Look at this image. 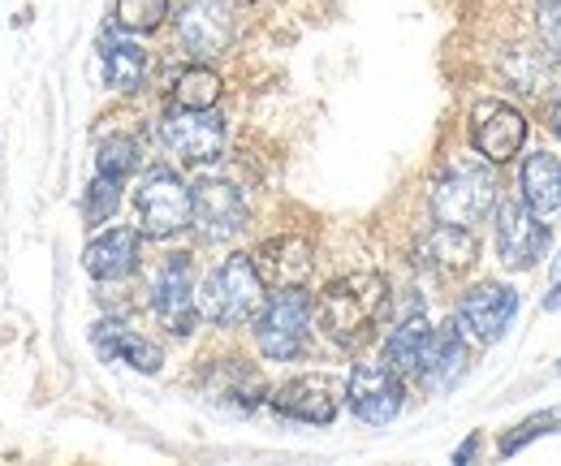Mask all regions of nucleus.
Listing matches in <instances>:
<instances>
[{
	"label": "nucleus",
	"instance_id": "obj_2",
	"mask_svg": "<svg viewBox=\"0 0 561 466\" xmlns=\"http://www.w3.org/2000/svg\"><path fill=\"white\" fill-rule=\"evenodd\" d=\"M195 307H199V320H208L216 329L251 325L264 307V276L255 272V260L229 255L220 268H211L204 285H195Z\"/></svg>",
	"mask_w": 561,
	"mask_h": 466
},
{
	"label": "nucleus",
	"instance_id": "obj_29",
	"mask_svg": "<svg viewBox=\"0 0 561 466\" xmlns=\"http://www.w3.org/2000/svg\"><path fill=\"white\" fill-rule=\"evenodd\" d=\"M536 31H540V48L561 61V0H540L536 4Z\"/></svg>",
	"mask_w": 561,
	"mask_h": 466
},
{
	"label": "nucleus",
	"instance_id": "obj_15",
	"mask_svg": "<svg viewBox=\"0 0 561 466\" xmlns=\"http://www.w3.org/2000/svg\"><path fill=\"white\" fill-rule=\"evenodd\" d=\"M467 367H471V341L458 333V325H445V329H432L415 376L427 394H449L467 376Z\"/></svg>",
	"mask_w": 561,
	"mask_h": 466
},
{
	"label": "nucleus",
	"instance_id": "obj_27",
	"mask_svg": "<svg viewBox=\"0 0 561 466\" xmlns=\"http://www.w3.org/2000/svg\"><path fill=\"white\" fill-rule=\"evenodd\" d=\"M169 18V0H117L113 4V26L126 35H147Z\"/></svg>",
	"mask_w": 561,
	"mask_h": 466
},
{
	"label": "nucleus",
	"instance_id": "obj_7",
	"mask_svg": "<svg viewBox=\"0 0 561 466\" xmlns=\"http://www.w3.org/2000/svg\"><path fill=\"white\" fill-rule=\"evenodd\" d=\"M156 138L178 164H211L225 151V122L216 109H173L160 117Z\"/></svg>",
	"mask_w": 561,
	"mask_h": 466
},
{
	"label": "nucleus",
	"instance_id": "obj_33",
	"mask_svg": "<svg viewBox=\"0 0 561 466\" xmlns=\"http://www.w3.org/2000/svg\"><path fill=\"white\" fill-rule=\"evenodd\" d=\"M558 376H561V367H558Z\"/></svg>",
	"mask_w": 561,
	"mask_h": 466
},
{
	"label": "nucleus",
	"instance_id": "obj_32",
	"mask_svg": "<svg viewBox=\"0 0 561 466\" xmlns=\"http://www.w3.org/2000/svg\"><path fill=\"white\" fill-rule=\"evenodd\" d=\"M553 134H558V138H561V100H558V104H553Z\"/></svg>",
	"mask_w": 561,
	"mask_h": 466
},
{
	"label": "nucleus",
	"instance_id": "obj_5",
	"mask_svg": "<svg viewBox=\"0 0 561 466\" xmlns=\"http://www.w3.org/2000/svg\"><path fill=\"white\" fill-rule=\"evenodd\" d=\"M147 303H151L156 320L173 337L195 333V325H199V307H195V264H191L186 251H173V255L160 260L151 285H147Z\"/></svg>",
	"mask_w": 561,
	"mask_h": 466
},
{
	"label": "nucleus",
	"instance_id": "obj_30",
	"mask_svg": "<svg viewBox=\"0 0 561 466\" xmlns=\"http://www.w3.org/2000/svg\"><path fill=\"white\" fill-rule=\"evenodd\" d=\"M476 454H480V436H471V441H467V445L454 454V463H467V458H476Z\"/></svg>",
	"mask_w": 561,
	"mask_h": 466
},
{
	"label": "nucleus",
	"instance_id": "obj_14",
	"mask_svg": "<svg viewBox=\"0 0 561 466\" xmlns=\"http://www.w3.org/2000/svg\"><path fill=\"white\" fill-rule=\"evenodd\" d=\"M523 138H527V117L518 109H510L501 100L476 104V113H471V143H476V151L489 164H505L510 156H518Z\"/></svg>",
	"mask_w": 561,
	"mask_h": 466
},
{
	"label": "nucleus",
	"instance_id": "obj_26",
	"mask_svg": "<svg viewBox=\"0 0 561 466\" xmlns=\"http://www.w3.org/2000/svg\"><path fill=\"white\" fill-rule=\"evenodd\" d=\"M139 164H142L139 143H135L130 134H113V138H104V143L95 147V173H104V178L126 182L130 173H139Z\"/></svg>",
	"mask_w": 561,
	"mask_h": 466
},
{
	"label": "nucleus",
	"instance_id": "obj_3",
	"mask_svg": "<svg viewBox=\"0 0 561 466\" xmlns=\"http://www.w3.org/2000/svg\"><path fill=\"white\" fill-rule=\"evenodd\" d=\"M496 173H492L489 160H476V156H462L454 160L436 182H432V216L440 225H462V229H476L492 207H496Z\"/></svg>",
	"mask_w": 561,
	"mask_h": 466
},
{
	"label": "nucleus",
	"instance_id": "obj_6",
	"mask_svg": "<svg viewBox=\"0 0 561 466\" xmlns=\"http://www.w3.org/2000/svg\"><path fill=\"white\" fill-rule=\"evenodd\" d=\"M135 207H139L142 238L164 242V238L191 229V186L173 169H151L135 191Z\"/></svg>",
	"mask_w": 561,
	"mask_h": 466
},
{
	"label": "nucleus",
	"instance_id": "obj_1",
	"mask_svg": "<svg viewBox=\"0 0 561 466\" xmlns=\"http://www.w3.org/2000/svg\"><path fill=\"white\" fill-rule=\"evenodd\" d=\"M385 311H389V285L376 272H346V276L329 281L320 303H316L320 329L342 350H358L367 337L376 333Z\"/></svg>",
	"mask_w": 561,
	"mask_h": 466
},
{
	"label": "nucleus",
	"instance_id": "obj_24",
	"mask_svg": "<svg viewBox=\"0 0 561 466\" xmlns=\"http://www.w3.org/2000/svg\"><path fill=\"white\" fill-rule=\"evenodd\" d=\"M553 61H558V57H549L545 48H514V53H505L501 73L510 78V87H514V91L536 95V91L549 82V69H553Z\"/></svg>",
	"mask_w": 561,
	"mask_h": 466
},
{
	"label": "nucleus",
	"instance_id": "obj_22",
	"mask_svg": "<svg viewBox=\"0 0 561 466\" xmlns=\"http://www.w3.org/2000/svg\"><path fill=\"white\" fill-rule=\"evenodd\" d=\"M427 341H432L427 316H423V311H411V316H402V320L393 325V333L385 337V354H380V363L393 367L398 376H415Z\"/></svg>",
	"mask_w": 561,
	"mask_h": 466
},
{
	"label": "nucleus",
	"instance_id": "obj_10",
	"mask_svg": "<svg viewBox=\"0 0 561 466\" xmlns=\"http://www.w3.org/2000/svg\"><path fill=\"white\" fill-rule=\"evenodd\" d=\"M549 242H553V234H549L545 216H536L523 200L496 203V255H501V264L527 272V268L540 264Z\"/></svg>",
	"mask_w": 561,
	"mask_h": 466
},
{
	"label": "nucleus",
	"instance_id": "obj_31",
	"mask_svg": "<svg viewBox=\"0 0 561 466\" xmlns=\"http://www.w3.org/2000/svg\"><path fill=\"white\" fill-rule=\"evenodd\" d=\"M545 311H561V281L553 285V294L545 298Z\"/></svg>",
	"mask_w": 561,
	"mask_h": 466
},
{
	"label": "nucleus",
	"instance_id": "obj_16",
	"mask_svg": "<svg viewBox=\"0 0 561 466\" xmlns=\"http://www.w3.org/2000/svg\"><path fill=\"white\" fill-rule=\"evenodd\" d=\"M342 389L337 380L329 376H294L289 385H280L273 394V410L285 414V419H298V423H333L337 410H342Z\"/></svg>",
	"mask_w": 561,
	"mask_h": 466
},
{
	"label": "nucleus",
	"instance_id": "obj_11",
	"mask_svg": "<svg viewBox=\"0 0 561 466\" xmlns=\"http://www.w3.org/2000/svg\"><path fill=\"white\" fill-rule=\"evenodd\" d=\"M346 401L358 414V423H371V428H385L402 414V376L385 363H354L351 380H346Z\"/></svg>",
	"mask_w": 561,
	"mask_h": 466
},
{
	"label": "nucleus",
	"instance_id": "obj_20",
	"mask_svg": "<svg viewBox=\"0 0 561 466\" xmlns=\"http://www.w3.org/2000/svg\"><path fill=\"white\" fill-rule=\"evenodd\" d=\"M91 345L108 359V363H126V367H135V372H160V363H164V354H160V345H151L147 337H139L130 325H122V320H100L95 329H91Z\"/></svg>",
	"mask_w": 561,
	"mask_h": 466
},
{
	"label": "nucleus",
	"instance_id": "obj_4",
	"mask_svg": "<svg viewBox=\"0 0 561 466\" xmlns=\"http://www.w3.org/2000/svg\"><path fill=\"white\" fill-rule=\"evenodd\" d=\"M311 311L316 307H311L302 285L277 289L273 303H264L260 316H255V345H260V354L273 359V363L298 359L307 337H311Z\"/></svg>",
	"mask_w": 561,
	"mask_h": 466
},
{
	"label": "nucleus",
	"instance_id": "obj_35",
	"mask_svg": "<svg viewBox=\"0 0 561 466\" xmlns=\"http://www.w3.org/2000/svg\"><path fill=\"white\" fill-rule=\"evenodd\" d=\"M536 4H540V0H536Z\"/></svg>",
	"mask_w": 561,
	"mask_h": 466
},
{
	"label": "nucleus",
	"instance_id": "obj_12",
	"mask_svg": "<svg viewBox=\"0 0 561 466\" xmlns=\"http://www.w3.org/2000/svg\"><path fill=\"white\" fill-rule=\"evenodd\" d=\"M191 229L204 238V242H233L242 229H247V200L238 186L229 182H199L191 191Z\"/></svg>",
	"mask_w": 561,
	"mask_h": 466
},
{
	"label": "nucleus",
	"instance_id": "obj_25",
	"mask_svg": "<svg viewBox=\"0 0 561 466\" xmlns=\"http://www.w3.org/2000/svg\"><path fill=\"white\" fill-rule=\"evenodd\" d=\"M220 104V78L208 66L182 69L173 82V109H216Z\"/></svg>",
	"mask_w": 561,
	"mask_h": 466
},
{
	"label": "nucleus",
	"instance_id": "obj_21",
	"mask_svg": "<svg viewBox=\"0 0 561 466\" xmlns=\"http://www.w3.org/2000/svg\"><path fill=\"white\" fill-rule=\"evenodd\" d=\"M518 186H523V203L536 212V216H553L561 207V156L553 151H531L523 160V173H518Z\"/></svg>",
	"mask_w": 561,
	"mask_h": 466
},
{
	"label": "nucleus",
	"instance_id": "obj_18",
	"mask_svg": "<svg viewBox=\"0 0 561 466\" xmlns=\"http://www.w3.org/2000/svg\"><path fill=\"white\" fill-rule=\"evenodd\" d=\"M480 260V238L462 225H440L432 234H423L420 242V264L432 268L436 276H462L467 268Z\"/></svg>",
	"mask_w": 561,
	"mask_h": 466
},
{
	"label": "nucleus",
	"instance_id": "obj_13",
	"mask_svg": "<svg viewBox=\"0 0 561 466\" xmlns=\"http://www.w3.org/2000/svg\"><path fill=\"white\" fill-rule=\"evenodd\" d=\"M204 398L229 414H251L260 401H268V385L255 363L247 359H220L204 372Z\"/></svg>",
	"mask_w": 561,
	"mask_h": 466
},
{
	"label": "nucleus",
	"instance_id": "obj_28",
	"mask_svg": "<svg viewBox=\"0 0 561 466\" xmlns=\"http://www.w3.org/2000/svg\"><path fill=\"white\" fill-rule=\"evenodd\" d=\"M117 207H122V182H117V178L95 173V182L82 191V220L95 229V225L113 220V216H117Z\"/></svg>",
	"mask_w": 561,
	"mask_h": 466
},
{
	"label": "nucleus",
	"instance_id": "obj_34",
	"mask_svg": "<svg viewBox=\"0 0 561 466\" xmlns=\"http://www.w3.org/2000/svg\"><path fill=\"white\" fill-rule=\"evenodd\" d=\"M558 268H561V260H558Z\"/></svg>",
	"mask_w": 561,
	"mask_h": 466
},
{
	"label": "nucleus",
	"instance_id": "obj_8",
	"mask_svg": "<svg viewBox=\"0 0 561 466\" xmlns=\"http://www.w3.org/2000/svg\"><path fill=\"white\" fill-rule=\"evenodd\" d=\"M514 316H518V294L510 285H501V281H480V285H471L462 294V303L454 311V325L467 341L492 345V341H501L510 333Z\"/></svg>",
	"mask_w": 561,
	"mask_h": 466
},
{
	"label": "nucleus",
	"instance_id": "obj_17",
	"mask_svg": "<svg viewBox=\"0 0 561 466\" xmlns=\"http://www.w3.org/2000/svg\"><path fill=\"white\" fill-rule=\"evenodd\" d=\"M251 260H255V272L264 276V285L294 289V285H307V276L316 268V251L302 234H280V238H268Z\"/></svg>",
	"mask_w": 561,
	"mask_h": 466
},
{
	"label": "nucleus",
	"instance_id": "obj_9",
	"mask_svg": "<svg viewBox=\"0 0 561 466\" xmlns=\"http://www.w3.org/2000/svg\"><path fill=\"white\" fill-rule=\"evenodd\" d=\"M178 48L195 61H216L220 53H229L233 31H238V13L229 0H191L178 13Z\"/></svg>",
	"mask_w": 561,
	"mask_h": 466
},
{
	"label": "nucleus",
	"instance_id": "obj_19",
	"mask_svg": "<svg viewBox=\"0 0 561 466\" xmlns=\"http://www.w3.org/2000/svg\"><path fill=\"white\" fill-rule=\"evenodd\" d=\"M139 229H104L100 238L87 242L82 251V264L95 281H126L135 268H139Z\"/></svg>",
	"mask_w": 561,
	"mask_h": 466
},
{
	"label": "nucleus",
	"instance_id": "obj_23",
	"mask_svg": "<svg viewBox=\"0 0 561 466\" xmlns=\"http://www.w3.org/2000/svg\"><path fill=\"white\" fill-rule=\"evenodd\" d=\"M100 61H104V82H108L113 91H139L142 87L147 53H142L135 39L104 35V44H100Z\"/></svg>",
	"mask_w": 561,
	"mask_h": 466
}]
</instances>
